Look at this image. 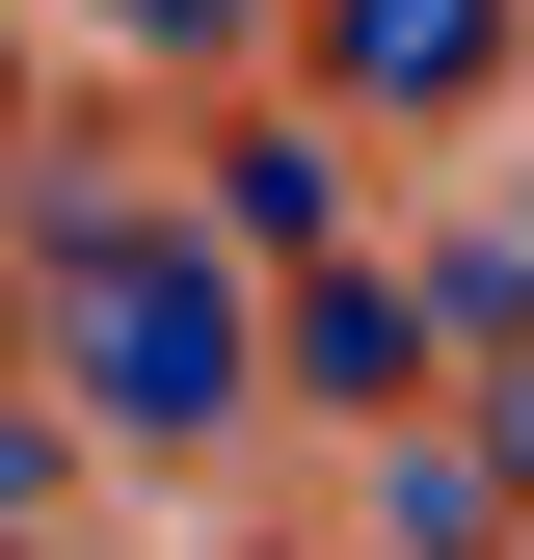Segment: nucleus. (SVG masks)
Returning <instances> with one entry per match:
<instances>
[{
  "label": "nucleus",
  "mask_w": 534,
  "mask_h": 560,
  "mask_svg": "<svg viewBox=\"0 0 534 560\" xmlns=\"http://www.w3.org/2000/svg\"><path fill=\"white\" fill-rule=\"evenodd\" d=\"M0 133H27V27H0Z\"/></svg>",
  "instance_id": "nucleus-5"
},
{
  "label": "nucleus",
  "mask_w": 534,
  "mask_h": 560,
  "mask_svg": "<svg viewBox=\"0 0 534 560\" xmlns=\"http://www.w3.org/2000/svg\"><path fill=\"white\" fill-rule=\"evenodd\" d=\"M107 27H187V54H214V27H241V0H107Z\"/></svg>",
  "instance_id": "nucleus-4"
},
{
  "label": "nucleus",
  "mask_w": 534,
  "mask_h": 560,
  "mask_svg": "<svg viewBox=\"0 0 534 560\" xmlns=\"http://www.w3.org/2000/svg\"><path fill=\"white\" fill-rule=\"evenodd\" d=\"M428 347H454L428 267H294V347H267V374L294 400H428Z\"/></svg>",
  "instance_id": "nucleus-2"
},
{
  "label": "nucleus",
  "mask_w": 534,
  "mask_h": 560,
  "mask_svg": "<svg viewBox=\"0 0 534 560\" xmlns=\"http://www.w3.org/2000/svg\"><path fill=\"white\" fill-rule=\"evenodd\" d=\"M0 347H27V241H0Z\"/></svg>",
  "instance_id": "nucleus-6"
},
{
  "label": "nucleus",
  "mask_w": 534,
  "mask_h": 560,
  "mask_svg": "<svg viewBox=\"0 0 534 560\" xmlns=\"http://www.w3.org/2000/svg\"><path fill=\"white\" fill-rule=\"evenodd\" d=\"M54 347H81V400H107V428H161V454H187V428H241V374H267V347H241V267L187 241V214L54 267Z\"/></svg>",
  "instance_id": "nucleus-1"
},
{
  "label": "nucleus",
  "mask_w": 534,
  "mask_h": 560,
  "mask_svg": "<svg viewBox=\"0 0 534 560\" xmlns=\"http://www.w3.org/2000/svg\"><path fill=\"white\" fill-rule=\"evenodd\" d=\"M321 81L348 107H481L508 81V0H321Z\"/></svg>",
  "instance_id": "nucleus-3"
}]
</instances>
